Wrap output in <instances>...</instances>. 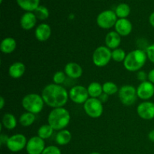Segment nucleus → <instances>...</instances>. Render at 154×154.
<instances>
[{
    "mask_svg": "<svg viewBox=\"0 0 154 154\" xmlns=\"http://www.w3.org/2000/svg\"><path fill=\"white\" fill-rule=\"evenodd\" d=\"M42 96L46 105L56 108H63L67 103L69 95L67 90L61 85L51 84L44 88Z\"/></svg>",
    "mask_w": 154,
    "mask_h": 154,
    "instance_id": "1",
    "label": "nucleus"
},
{
    "mask_svg": "<svg viewBox=\"0 0 154 154\" xmlns=\"http://www.w3.org/2000/svg\"><path fill=\"white\" fill-rule=\"evenodd\" d=\"M71 116L69 111L64 108H54L48 115V124L54 130H63L69 125Z\"/></svg>",
    "mask_w": 154,
    "mask_h": 154,
    "instance_id": "2",
    "label": "nucleus"
},
{
    "mask_svg": "<svg viewBox=\"0 0 154 154\" xmlns=\"http://www.w3.org/2000/svg\"><path fill=\"white\" fill-rule=\"evenodd\" d=\"M147 59V54L143 50H134L126 55L123 66L129 72H137L144 66Z\"/></svg>",
    "mask_w": 154,
    "mask_h": 154,
    "instance_id": "3",
    "label": "nucleus"
},
{
    "mask_svg": "<svg viewBox=\"0 0 154 154\" xmlns=\"http://www.w3.org/2000/svg\"><path fill=\"white\" fill-rule=\"evenodd\" d=\"M44 99L42 96L36 93H30L23 97L22 100V106L27 112L32 114H38L43 110Z\"/></svg>",
    "mask_w": 154,
    "mask_h": 154,
    "instance_id": "4",
    "label": "nucleus"
},
{
    "mask_svg": "<svg viewBox=\"0 0 154 154\" xmlns=\"http://www.w3.org/2000/svg\"><path fill=\"white\" fill-rule=\"evenodd\" d=\"M112 59V52L106 46H100L95 50L93 54V62L98 67L107 66Z\"/></svg>",
    "mask_w": 154,
    "mask_h": 154,
    "instance_id": "5",
    "label": "nucleus"
},
{
    "mask_svg": "<svg viewBox=\"0 0 154 154\" xmlns=\"http://www.w3.org/2000/svg\"><path fill=\"white\" fill-rule=\"evenodd\" d=\"M84 109L89 117L98 118L103 113V105L102 102L97 98H90L84 103Z\"/></svg>",
    "mask_w": 154,
    "mask_h": 154,
    "instance_id": "6",
    "label": "nucleus"
},
{
    "mask_svg": "<svg viewBox=\"0 0 154 154\" xmlns=\"http://www.w3.org/2000/svg\"><path fill=\"white\" fill-rule=\"evenodd\" d=\"M117 21V16L114 11L106 10L101 12L96 18V23L100 28L111 29L114 26Z\"/></svg>",
    "mask_w": 154,
    "mask_h": 154,
    "instance_id": "7",
    "label": "nucleus"
},
{
    "mask_svg": "<svg viewBox=\"0 0 154 154\" xmlns=\"http://www.w3.org/2000/svg\"><path fill=\"white\" fill-rule=\"evenodd\" d=\"M137 97V89L133 86L124 85L119 90V98L120 102L126 106H129L135 103Z\"/></svg>",
    "mask_w": 154,
    "mask_h": 154,
    "instance_id": "8",
    "label": "nucleus"
},
{
    "mask_svg": "<svg viewBox=\"0 0 154 154\" xmlns=\"http://www.w3.org/2000/svg\"><path fill=\"white\" fill-rule=\"evenodd\" d=\"M26 138L23 134H15L9 137L6 146L11 152H19L26 147Z\"/></svg>",
    "mask_w": 154,
    "mask_h": 154,
    "instance_id": "9",
    "label": "nucleus"
},
{
    "mask_svg": "<svg viewBox=\"0 0 154 154\" xmlns=\"http://www.w3.org/2000/svg\"><path fill=\"white\" fill-rule=\"evenodd\" d=\"M69 98L76 104H84L88 99L89 93L87 88L81 85L72 87L69 91Z\"/></svg>",
    "mask_w": 154,
    "mask_h": 154,
    "instance_id": "10",
    "label": "nucleus"
},
{
    "mask_svg": "<svg viewBox=\"0 0 154 154\" xmlns=\"http://www.w3.org/2000/svg\"><path fill=\"white\" fill-rule=\"evenodd\" d=\"M45 146L44 139L38 136H33L27 141L26 149L28 154H42L45 149Z\"/></svg>",
    "mask_w": 154,
    "mask_h": 154,
    "instance_id": "11",
    "label": "nucleus"
},
{
    "mask_svg": "<svg viewBox=\"0 0 154 154\" xmlns=\"http://www.w3.org/2000/svg\"><path fill=\"white\" fill-rule=\"evenodd\" d=\"M154 95V84L150 81H144L137 88V96L142 100H148Z\"/></svg>",
    "mask_w": 154,
    "mask_h": 154,
    "instance_id": "12",
    "label": "nucleus"
},
{
    "mask_svg": "<svg viewBox=\"0 0 154 154\" xmlns=\"http://www.w3.org/2000/svg\"><path fill=\"white\" fill-rule=\"evenodd\" d=\"M137 113L144 120H152L154 118V103L150 102H141L137 108Z\"/></svg>",
    "mask_w": 154,
    "mask_h": 154,
    "instance_id": "13",
    "label": "nucleus"
},
{
    "mask_svg": "<svg viewBox=\"0 0 154 154\" xmlns=\"http://www.w3.org/2000/svg\"><path fill=\"white\" fill-rule=\"evenodd\" d=\"M115 30L120 36H127L132 30V24L126 18L117 20L115 26Z\"/></svg>",
    "mask_w": 154,
    "mask_h": 154,
    "instance_id": "14",
    "label": "nucleus"
},
{
    "mask_svg": "<svg viewBox=\"0 0 154 154\" xmlns=\"http://www.w3.org/2000/svg\"><path fill=\"white\" fill-rule=\"evenodd\" d=\"M35 35L39 42H45L48 40L51 35V26L47 23L40 24L36 27Z\"/></svg>",
    "mask_w": 154,
    "mask_h": 154,
    "instance_id": "15",
    "label": "nucleus"
},
{
    "mask_svg": "<svg viewBox=\"0 0 154 154\" xmlns=\"http://www.w3.org/2000/svg\"><path fill=\"white\" fill-rule=\"evenodd\" d=\"M37 17L32 12H26L20 18V26L23 29L30 30L35 26Z\"/></svg>",
    "mask_w": 154,
    "mask_h": 154,
    "instance_id": "16",
    "label": "nucleus"
},
{
    "mask_svg": "<svg viewBox=\"0 0 154 154\" xmlns=\"http://www.w3.org/2000/svg\"><path fill=\"white\" fill-rule=\"evenodd\" d=\"M64 72L68 77L73 79L79 78L83 74V69L79 64L76 63H69L65 66Z\"/></svg>",
    "mask_w": 154,
    "mask_h": 154,
    "instance_id": "17",
    "label": "nucleus"
},
{
    "mask_svg": "<svg viewBox=\"0 0 154 154\" xmlns=\"http://www.w3.org/2000/svg\"><path fill=\"white\" fill-rule=\"evenodd\" d=\"M121 43V36L116 31H111L107 34L105 37L106 47L109 49L115 50L119 48Z\"/></svg>",
    "mask_w": 154,
    "mask_h": 154,
    "instance_id": "18",
    "label": "nucleus"
},
{
    "mask_svg": "<svg viewBox=\"0 0 154 154\" xmlns=\"http://www.w3.org/2000/svg\"><path fill=\"white\" fill-rule=\"evenodd\" d=\"M25 71V65L21 62H16L10 66L8 69V74L11 78L14 79H18L24 75Z\"/></svg>",
    "mask_w": 154,
    "mask_h": 154,
    "instance_id": "19",
    "label": "nucleus"
},
{
    "mask_svg": "<svg viewBox=\"0 0 154 154\" xmlns=\"http://www.w3.org/2000/svg\"><path fill=\"white\" fill-rule=\"evenodd\" d=\"M17 47V42L14 38L11 37L5 38L2 41L0 44V50L2 53L6 54L13 52Z\"/></svg>",
    "mask_w": 154,
    "mask_h": 154,
    "instance_id": "20",
    "label": "nucleus"
},
{
    "mask_svg": "<svg viewBox=\"0 0 154 154\" xmlns=\"http://www.w3.org/2000/svg\"><path fill=\"white\" fill-rule=\"evenodd\" d=\"M18 5L27 12L35 11L39 6L40 0H16Z\"/></svg>",
    "mask_w": 154,
    "mask_h": 154,
    "instance_id": "21",
    "label": "nucleus"
},
{
    "mask_svg": "<svg viewBox=\"0 0 154 154\" xmlns=\"http://www.w3.org/2000/svg\"><path fill=\"white\" fill-rule=\"evenodd\" d=\"M72 140V134L67 129L60 130L56 135V141L59 145H66Z\"/></svg>",
    "mask_w": 154,
    "mask_h": 154,
    "instance_id": "22",
    "label": "nucleus"
},
{
    "mask_svg": "<svg viewBox=\"0 0 154 154\" xmlns=\"http://www.w3.org/2000/svg\"><path fill=\"white\" fill-rule=\"evenodd\" d=\"M89 96L91 98H97L99 99L102 96L103 93V89L102 86L98 82H93L88 86L87 87Z\"/></svg>",
    "mask_w": 154,
    "mask_h": 154,
    "instance_id": "23",
    "label": "nucleus"
},
{
    "mask_svg": "<svg viewBox=\"0 0 154 154\" xmlns=\"http://www.w3.org/2000/svg\"><path fill=\"white\" fill-rule=\"evenodd\" d=\"M17 119L10 113H6L2 117V125L7 129H14L17 126Z\"/></svg>",
    "mask_w": 154,
    "mask_h": 154,
    "instance_id": "24",
    "label": "nucleus"
},
{
    "mask_svg": "<svg viewBox=\"0 0 154 154\" xmlns=\"http://www.w3.org/2000/svg\"><path fill=\"white\" fill-rule=\"evenodd\" d=\"M35 120V115L32 113L25 112L20 117L19 122L21 126L24 127H28L30 126Z\"/></svg>",
    "mask_w": 154,
    "mask_h": 154,
    "instance_id": "25",
    "label": "nucleus"
},
{
    "mask_svg": "<svg viewBox=\"0 0 154 154\" xmlns=\"http://www.w3.org/2000/svg\"><path fill=\"white\" fill-rule=\"evenodd\" d=\"M115 13L117 17H120V19L126 18L130 14V7L126 3H121L116 8Z\"/></svg>",
    "mask_w": 154,
    "mask_h": 154,
    "instance_id": "26",
    "label": "nucleus"
},
{
    "mask_svg": "<svg viewBox=\"0 0 154 154\" xmlns=\"http://www.w3.org/2000/svg\"><path fill=\"white\" fill-rule=\"evenodd\" d=\"M54 129L49 124H45L41 126L38 130V136L42 139H48L53 135Z\"/></svg>",
    "mask_w": 154,
    "mask_h": 154,
    "instance_id": "27",
    "label": "nucleus"
},
{
    "mask_svg": "<svg viewBox=\"0 0 154 154\" xmlns=\"http://www.w3.org/2000/svg\"><path fill=\"white\" fill-rule=\"evenodd\" d=\"M102 89H103V93L108 96H111V95L114 94L119 91L117 84H114V82H111V81L105 82L102 85Z\"/></svg>",
    "mask_w": 154,
    "mask_h": 154,
    "instance_id": "28",
    "label": "nucleus"
},
{
    "mask_svg": "<svg viewBox=\"0 0 154 154\" xmlns=\"http://www.w3.org/2000/svg\"><path fill=\"white\" fill-rule=\"evenodd\" d=\"M34 14L38 19L42 20L48 19L49 17V11L45 6L43 5H39L34 11Z\"/></svg>",
    "mask_w": 154,
    "mask_h": 154,
    "instance_id": "29",
    "label": "nucleus"
},
{
    "mask_svg": "<svg viewBox=\"0 0 154 154\" xmlns=\"http://www.w3.org/2000/svg\"><path fill=\"white\" fill-rule=\"evenodd\" d=\"M126 57V52L121 48H117L112 51V59L116 62H123Z\"/></svg>",
    "mask_w": 154,
    "mask_h": 154,
    "instance_id": "30",
    "label": "nucleus"
},
{
    "mask_svg": "<svg viewBox=\"0 0 154 154\" xmlns=\"http://www.w3.org/2000/svg\"><path fill=\"white\" fill-rule=\"evenodd\" d=\"M66 78V75L65 72H57L54 75L53 77V81H54V84H58L60 85L61 84H63L65 81Z\"/></svg>",
    "mask_w": 154,
    "mask_h": 154,
    "instance_id": "31",
    "label": "nucleus"
},
{
    "mask_svg": "<svg viewBox=\"0 0 154 154\" xmlns=\"http://www.w3.org/2000/svg\"><path fill=\"white\" fill-rule=\"evenodd\" d=\"M42 154H61V151H60V150L57 147L51 145L45 147L43 153Z\"/></svg>",
    "mask_w": 154,
    "mask_h": 154,
    "instance_id": "32",
    "label": "nucleus"
},
{
    "mask_svg": "<svg viewBox=\"0 0 154 154\" xmlns=\"http://www.w3.org/2000/svg\"><path fill=\"white\" fill-rule=\"evenodd\" d=\"M146 54H147V58L149 59V60L154 63V44L147 47V50H146Z\"/></svg>",
    "mask_w": 154,
    "mask_h": 154,
    "instance_id": "33",
    "label": "nucleus"
},
{
    "mask_svg": "<svg viewBox=\"0 0 154 154\" xmlns=\"http://www.w3.org/2000/svg\"><path fill=\"white\" fill-rule=\"evenodd\" d=\"M137 77H138V79L139 81H141V82H144V81H146V79L148 78V75H147L144 71H141L138 73Z\"/></svg>",
    "mask_w": 154,
    "mask_h": 154,
    "instance_id": "34",
    "label": "nucleus"
},
{
    "mask_svg": "<svg viewBox=\"0 0 154 154\" xmlns=\"http://www.w3.org/2000/svg\"><path fill=\"white\" fill-rule=\"evenodd\" d=\"M148 78L150 82L154 84V69L150 71V72L148 73V78Z\"/></svg>",
    "mask_w": 154,
    "mask_h": 154,
    "instance_id": "35",
    "label": "nucleus"
},
{
    "mask_svg": "<svg viewBox=\"0 0 154 154\" xmlns=\"http://www.w3.org/2000/svg\"><path fill=\"white\" fill-rule=\"evenodd\" d=\"M9 137H8L7 135H2V134L1 135H0V141H1V144H7V141L8 140Z\"/></svg>",
    "mask_w": 154,
    "mask_h": 154,
    "instance_id": "36",
    "label": "nucleus"
},
{
    "mask_svg": "<svg viewBox=\"0 0 154 154\" xmlns=\"http://www.w3.org/2000/svg\"><path fill=\"white\" fill-rule=\"evenodd\" d=\"M108 95L105 94V93H104V94H102V96H101L100 97H99V99L102 102H106L107 99H108Z\"/></svg>",
    "mask_w": 154,
    "mask_h": 154,
    "instance_id": "37",
    "label": "nucleus"
},
{
    "mask_svg": "<svg viewBox=\"0 0 154 154\" xmlns=\"http://www.w3.org/2000/svg\"><path fill=\"white\" fill-rule=\"evenodd\" d=\"M149 22H150V25H151L154 28V11L150 15V17H149Z\"/></svg>",
    "mask_w": 154,
    "mask_h": 154,
    "instance_id": "38",
    "label": "nucleus"
},
{
    "mask_svg": "<svg viewBox=\"0 0 154 154\" xmlns=\"http://www.w3.org/2000/svg\"><path fill=\"white\" fill-rule=\"evenodd\" d=\"M148 138L152 142H154V129L153 130L150 131L148 134Z\"/></svg>",
    "mask_w": 154,
    "mask_h": 154,
    "instance_id": "39",
    "label": "nucleus"
},
{
    "mask_svg": "<svg viewBox=\"0 0 154 154\" xmlns=\"http://www.w3.org/2000/svg\"><path fill=\"white\" fill-rule=\"evenodd\" d=\"M5 105V99L2 96L0 97V109H2Z\"/></svg>",
    "mask_w": 154,
    "mask_h": 154,
    "instance_id": "40",
    "label": "nucleus"
},
{
    "mask_svg": "<svg viewBox=\"0 0 154 154\" xmlns=\"http://www.w3.org/2000/svg\"><path fill=\"white\" fill-rule=\"evenodd\" d=\"M90 154H100L99 153H96V152H93V153H90Z\"/></svg>",
    "mask_w": 154,
    "mask_h": 154,
    "instance_id": "41",
    "label": "nucleus"
},
{
    "mask_svg": "<svg viewBox=\"0 0 154 154\" xmlns=\"http://www.w3.org/2000/svg\"><path fill=\"white\" fill-rule=\"evenodd\" d=\"M2 1H3V0H0V2L2 3Z\"/></svg>",
    "mask_w": 154,
    "mask_h": 154,
    "instance_id": "42",
    "label": "nucleus"
}]
</instances>
